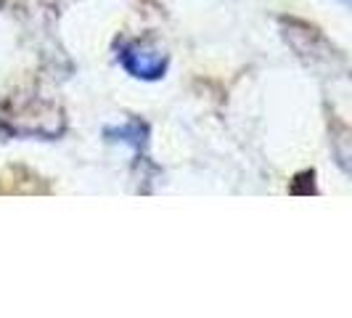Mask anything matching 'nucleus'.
<instances>
[{
    "instance_id": "f257e3e1",
    "label": "nucleus",
    "mask_w": 352,
    "mask_h": 318,
    "mask_svg": "<svg viewBox=\"0 0 352 318\" xmlns=\"http://www.w3.org/2000/svg\"><path fill=\"white\" fill-rule=\"evenodd\" d=\"M117 59L133 77H141V80H159L167 70V56L146 43H138V40L122 43Z\"/></svg>"
},
{
    "instance_id": "f03ea898",
    "label": "nucleus",
    "mask_w": 352,
    "mask_h": 318,
    "mask_svg": "<svg viewBox=\"0 0 352 318\" xmlns=\"http://www.w3.org/2000/svg\"><path fill=\"white\" fill-rule=\"evenodd\" d=\"M146 136H148V130H146V125H143L141 120H130V123L122 125V127H109V130H106V138H109V141L130 143L133 149H143V146H146Z\"/></svg>"
}]
</instances>
